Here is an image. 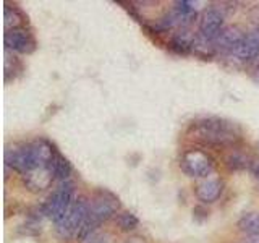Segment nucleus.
<instances>
[{
	"label": "nucleus",
	"mask_w": 259,
	"mask_h": 243,
	"mask_svg": "<svg viewBox=\"0 0 259 243\" xmlns=\"http://www.w3.org/2000/svg\"><path fill=\"white\" fill-rule=\"evenodd\" d=\"M57 149L47 140H34L31 143L15 144L12 149L5 151V164L15 172L26 175L37 167L51 166Z\"/></svg>",
	"instance_id": "f257e3e1"
},
{
	"label": "nucleus",
	"mask_w": 259,
	"mask_h": 243,
	"mask_svg": "<svg viewBox=\"0 0 259 243\" xmlns=\"http://www.w3.org/2000/svg\"><path fill=\"white\" fill-rule=\"evenodd\" d=\"M120 209L118 198L109 190H97L93 198L89 199V217L84 225V229L81 230L78 240L84 241L89 235L99 229V225L115 216V213Z\"/></svg>",
	"instance_id": "f03ea898"
},
{
	"label": "nucleus",
	"mask_w": 259,
	"mask_h": 243,
	"mask_svg": "<svg viewBox=\"0 0 259 243\" xmlns=\"http://www.w3.org/2000/svg\"><path fill=\"white\" fill-rule=\"evenodd\" d=\"M75 185L71 182H62L42 205L44 214L46 217L52 219L57 225L70 214V211L75 206Z\"/></svg>",
	"instance_id": "7ed1b4c3"
},
{
	"label": "nucleus",
	"mask_w": 259,
	"mask_h": 243,
	"mask_svg": "<svg viewBox=\"0 0 259 243\" xmlns=\"http://www.w3.org/2000/svg\"><path fill=\"white\" fill-rule=\"evenodd\" d=\"M201 140L212 144H232L240 138V132L235 124L224 118H204L196 125Z\"/></svg>",
	"instance_id": "20e7f679"
},
{
	"label": "nucleus",
	"mask_w": 259,
	"mask_h": 243,
	"mask_svg": "<svg viewBox=\"0 0 259 243\" xmlns=\"http://www.w3.org/2000/svg\"><path fill=\"white\" fill-rule=\"evenodd\" d=\"M89 217V201L83 196L76 198L75 206L70 211V214L63 219L60 224H57V232L62 238H78L81 230L84 229Z\"/></svg>",
	"instance_id": "39448f33"
},
{
	"label": "nucleus",
	"mask_w": 259,
	"mask_h": 243,
	"mask_svg": "<svg viewBox=\"0 0 259 243\" xmlns=\"http://www.w3.org/2000/svg\"><path fill=\"white\" fill-rule=\"evenodd\" d=\"M180 166L185 174H188L190 177H199V178L210 175L214 170L212 159H210L206 152L198 151V149L186 151L182 157Z\"/></svg>",
	"instance_id": "423d86ee"
},
{
	"label": "nucleus",
	"mask_w": 259,
	"mask_h": 243,
	"mask_svg": "<svg viewBox=\"0 0 259 243\" xmlns=\"http://www.w3.org/2000/svg\"><path fill=\"white\" fill-rule=\"evenodd\" d=\"M4 40L7 51H13L18 54H31L36 49V39L26 26L7 29L4 34Z\"/></svg>",
	"instance_id": "0eeeda50"
},
{
	"label": "nucleus",
	"mask_w": 259,
	"mask_h": 243,
	"mask_svg": "<svg viewBox=\"0 0 259 243\" xmlns=\"http://www.w3.org/2000/svg\"><path fill=\"white\" fill-rule=\"evenodd\" d=\"M224 15L214 10V8H209V10L202 12L201 18H199V29H198V36L201 39L207 40V43H215L217 37L222 34L224 31Z\"/></svg>",
	"instance_id": "6e6552de"
},
{
	"label": "nucleus",
	"mask_w": 259,
	"mask_h": 243,
	"mask_svg": "<svg viewBox=\"0 0 259 243\" xmlns=\"http://www.w3.org/2000/svg\"><path fill=\"white\" fill-rule=\"evenodd\" d=\"M54 172L51 166H44V167H37L34 170H31L26 175H23V180L26 188L31 191H44L46 188L52 185L54 180Z\"/></svg>",
	"instance_id": "1a4fd4ad"
},
{
	"label": "nucleus",
	"mask_w": 259,
	"mask_h": 243,
	"mask_svg": "<svg viewBox=\"0 0 259 243\" xmlns=\"http://www.w3.org/2000/svg\"><path fill=\"white\" fill-rule=\"evenodd\" d=\"M245 37V34L237 28V26H230L225 28L222 31V34L217 37L214 43L215 52H224V54H233L238 49L240 43Z\"/></svg>",
	"instance_id": "9d476101"
},
{
	"label": "nucleus",
	"mask_w": 259,
	"mask_h": 243,
	"mask_svg": "<svg viewBox=\"0 0 259 243\" xmlns=\"http://www.w3.org/2000/svg\"><path fill=\"white\" fill-rule=\"evenodd\" d=\"M233 55L241 62H248V60L256 59L259 55V28L245 34V37H243V40L240 43L237 51L233 52Z\"/></svg>",
	"instance_id": "9b49d317"
},
{
	"label": "nucleus",
	"mask_w": 259,
	"mask_h": 243,
	"mask_svg": "<svg viewBox=\"0 0 259 243\" xmlns=\"http://www.w3.org/2000/svg\"><path fill=\"white\" fill-rule=\"evenodd\" d=\"M222 193V182L219 178H206L196 186V196L202 202H214Z\"/></svg>",
	"instance_id": "f8f14e48"
},
{
	"label": "nucleus",
	"mask_w": 259,
	"mask_h": 243,
	"mask_svg": "<svg viewBox=\"0 0 259 243\" xmlns=\"http://www.w3.org/2000/svg\"><path fill=\"white\" fill-rule=\"evenodd\" d=\"M194 37L191 34V31L188 28H183V29H178L175 34L172 36V40H170V46L175 52L178 54H186L193 51V44H194Z\"/></svg>",
	"instance_id": "ddd939ff"
},
{
	"label": "nucleus",
	"mask_w": 259,
	"mask_h": 243,
	"mask_svg": "<svg viewBox=\"0 0 259 243\" xmlns=\"http://www.w3.org/2000/svg\"><path fill=\"white\" fill-rule=\"evenodd\" d=\"M51 169L54 172V177L57 178V180H62V182H68V178L71 175V170H73L70 160L65 156H62L59 151L54 154V159L51 162Z\"/></svg>",
	"instance_id": "4468645a"
},
{
	"label": "nucleus",
	"mask_w": 259,
	"mask_h": 243,
	"mask_svg": "<svg viewBox=\"0 0 259 243\" xmlns=\"http://www.w3.org/2000/svg\"><path fill=\"white\" fill-rule=\"evenodd\" d=\"M238 229L248 237H256L259 235V213L253 211V213H246L240 217L238 221Z\"/></svg>",
	"instance_id": "2eb2a0df"
},
{
	"label": "nucleus",
	"mask_w": 259,
	"mask_h": 243,
	"mask_svg": "<svg viewBox=\"0 0 259 243\" xmlns=\"http://www.w3.org/2000/svg\"><path fill=\"white\" fill-rule=\"evenodd\" d=\"M4 18H5V31L7 29H15V28H23L24 26V15L18 10L16 7L5 5L4 8Z\"/></svg>",
	"instance_id": "dca6fc26"
},
{
	"label": "nucleus",
	"mask_w": 259,
	"mask_h": 243,
	"mask_svg": "<svg viewBox=\"0 0 259 243\" xmlns=\"http://www.w3.org/2000/svg\"><path fill=\"white\" fill-rule=\"evenodd\" d=\"M117 225L120 227V230L123 232H130L135 230L138 225H140V219H138L133 213H128V211H123L117 216Z\"/></svg>",
	"instance_id": "f3484780"
},
{
	"label": "nucleus",
	"mask_w": 259,
	"mask_h": 243,
	"mask_svg": "<svg viewBox=\"0 0 259 243\" xmlns=\"http://www.w3.org/2000/svg\"><path fill=\"white\" fill-rule=\"evenodd\" d=\"M83 243H113V240H112V237L109 233L96 230V232H93L91 235H89V237Z\"/></svg>",
	"instance_id": "a211bd4d"
},
{
	"label": "nucleus",
	"mask_w": 259,
	"mask_h": 243,
	"mask_svg": "<svg viewBox=\"0 0 259 243\" xmlns=\"http://www.w3.org/2000/svg\"><path fill=\"white\" fill-rule=\"evenodd\" d=\"M229 166H230L232 169H243V167H246V166H249V164L246 162V159L240 157L238 154H232V156L229 157Z\"/></svg>",
	"instance_id": "6ab92c4d"
},
{
	"label": "nucleus",
	"mask_w": 259,
	"mask_h": 243,
	"mask_svg": "<svg viewBox=\"0 0 259 243\" xmlns=\"http://www.w3.org/2000/svg\"><path fill=\"white\" fill-rule=\"evenodd\" d=\"M249 169H251V172L254 174V177L259 180V159H254L253 162H249Z\"/></svg>",
	"instance_id": "aec40b11"
},
{
	"label": "nucleus",
	"mask_w": 259,
	"mask_h": 243,
	"mask_svg": "<svg viewBox=\"0 0 259 243\" xmlns=\"http://www.w3.org/2000/svg\"><path fill=\"white\" fill-rule=\"evenodd\" d=\"M246 243H259V235H256V237H249L246 240Z\"/></svg>",
	"instance_id": "412c9836"
},
{
	"label": "nucleus",
	"mask_w": 259,
	"mask_h": 243,
	"mask_svg": "<svg viewBox=\"0 0 259 243\" xmlns=\"http://www.w3.org/2000/svg\"><path fill=\"white\" fill-rule=\"evenodd\" d=\"M126 243H144V240H143V238H138V237H135V238H130Z\"/></svg>",
	"instance_id": "4be33fe9"
},
{
	"label": "nucleus",
	"mask_w": 259,
	"mask_h": 243,
	"mask_svg": "<svg viewBox=\"0 0 259 243\" xmlns=\"http://www.w3.org/2000/svg\"><path fill=\"white\" fill-rule=\"evenodd\" d=\"M254 79L259 83V62H257V65H256V68H254Z\"/></svg>",
	"instance_id": "5701e85b"
}]
</instances>
